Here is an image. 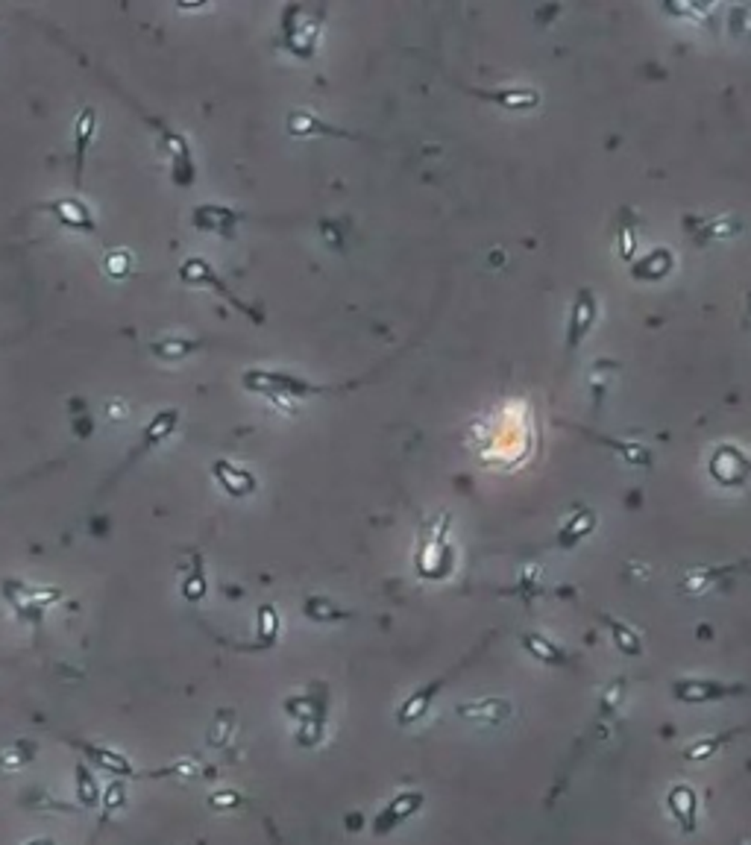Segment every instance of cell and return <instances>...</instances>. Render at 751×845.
Instances as JSON below:
<instances>
[{
	"label": "cell",
	"mask_w": 751,
	"mask_h": 845,
	"mask_svg": "<svg viewBox=\"0 0 751 845\" xmlns=\"http://www.w3.org/2000/svg\"><path fill=\"white\" fill-rule=\"evenodd\" d=\"M596 619L611 631V640L619 649V655H625V657H640L643 655V637H640V631L634 626H628L619 616H611V614H604V611H596Z\"/></svg>",
	"instance_id": "obj_27"
},
{
	"label": "cell",
	"mask_w": 751,
	"mask_h": 845,
	"mask_svg": "<svg viewBox=\"0 0 751 845\" xmlns=\"http://www.w3.org/2000/svg\"><path fill=\"white\" fill-rule=\"evenodd\" d=\"M206 347H212V341L206 338H182V335H165L147 343V350L153 352V359H159L165 364H177L186 361L191 355L203 352Z\"/></svg>",
	"instance_id": "obj_22"
},
{
	"label": "cell",
	"mask_w": 751,
	"mask_h": 845,
	"mask_svg": "<svg viewBox=\"0 0 751 845\" xmlns=\"http://www.w3.org/2000/svg\"><path fill=\"white\" fill-rule=\"evenodd\" d=\"M748 693L746 684L736 681H719V678H675L672 681V696L681 705H714L722 698L743 696Z\"/></svg>",
	"instance_id": "obj_10"
},
{
	"label": "cell",
	"mask_w": 751,
	"mask_h": 845,
	"mask_svg": "<svg viewBox=\"0 0 751 845\" xmlns=\"http://www.w3.org/2000/svg\"><path fill=\"white\" fill-rule=\"evenodd\" d=\"M326 4H285L279 9V33L273 45L297 62H314L326 26Z\"/></svg>",
	"instance_id": "obj_3"
},
{
	"label": "cell",
	"mask_w": 751,
	"mask_h": 845,
	"mask_svg": "<svg viewBox=\"0 0 751 845\" xmlns=\"http://www.w3.org/2000/svg\"><path fill=\"white\" fill-rule=\"evenodd\" d=\"M208 808L215 810H229V808H241V792L235 789H218L208 796Z\"/></svg>",
	"instance_id": "obj_39"
},
{
	"label": "cell",
	"mask_w": 751,
	"mask_h": 845,
	"mask_svg": "<svg viewBox=\"0 0 751 845\" xmlns=\"http://www.w3.org/2000/svg\"><path fill=\"white\" fill-rule=\"evenodd\" d=\"M97 74H100V79L107 86H112L117 95H121L133 109L141 115V121L147 124L156 136H159V150L167 156V162H170V182L177 185V188H182V191H188V188H194L197 185V177H200V170H197V158H194V148H191V141H188V136H182V132H177L174 127H170L165 117H159V115H150L144 106L129 95V91L117 83L115 76H109V74H103L100 68H97Z\"/></svg>",
	"instance_id": "obj_2"
},
{
	"label": "cell",
	"mask_w": 751,
	"mask_h": 845,
	"mask_svg": "<svg viewBox=\"0 0 751 845\" xmlns=\"http://www.w3.org/2000/svg\"><path fill=\"white\" fill-rule=\"evenodd\" d=\"M455 713H458L461 719H467V722H476V725H487V728H496V725H505V722L513 717V705L508 702V698L491 696V698H476V702L458 705Z\"/></svg>",
	"instance_id": "obj_20"
},
{
	"label": "cell",
	"mask_w": 751,
	"mask_h": 845,
	"mask_svg": "<svg viewBox=\"0 0 751 845\" xmlns=\"http://www.w3.org/2000/svg\"><path fill=\"white\" fill-rule=\"evenodd\" d=\"M470 660H472V657H464L458 667H452L450 672H446V676L434 678V681H429V684H423V687H417V690L397 708V725H414V722L423 719L426 713H429V708L434 705V698H438V693L443 690L446 684H450L452 676H458V672L470 664Z\"/></svg>",
	"instance_id": "obj_15"
},
{
	"label": "cell",
	"mask_w": 751,
	"mask_h": 845,
	"mask_svg": "<svg viewBox=\"0 0 751 845\" xmlns=\"http://www.w3.org/2000/svg\"><path fill=\"white\" fill-rule=\"evenodd\" d=\"M24 845H56V840H50V837H36V840H27Z\"/></svg>",
	"instance_id": "obj_40"
},
{
	"label": "cell",
	"mask_w": 751,
	"mask_h": 845,
	"mask_svg": "<svg viewBox=\"0 0 751 845\" xmlns=\"http://www.w3.org/2000/svg\"><path fill=\"white\" fill-rule=\"evenodd\" d=\"M36 746L27 743V739H21V743L9 746L6 751H0V769L9 772V769H21V766H27L33 758H36Z\"/></svg>",
	"instance_id": "obj_35"
},
{
	"label": "cell",
	"mask_w": 751,
	"mask_h": 845,
	"mask_svg": "<svg viewBox=\"0 0 751 845\" xmlns=\"http://www.w3.org/2000/svg\"><path fill=\"white\" fill-rule=\"evenodd\" d=\"M520 646H523L525 655L537 660V664H546V667H573L570 652L561 649V646H558L555 640H549L546 634H540V631H525V634H520Z\"/></svg>",
	"instance_id": "obj_25"
},
{
	"label": "cell",
	"mask_w": 751,
	"mask_h": 845,
	"mask_svg": "<svg viewBox=\"0 0 751 845\" xmlns=\"http://www.w3.org/2000/svg\"><path fill=\"white\" fill-rule=\"evenodd\" d=\"M279 631H282V616H279V611H276V605L273 602H268V605H261L259 607V614H256V643H253V649H270V646L276 643V637H279Z\"/></svg>",
	"instance_id": "obj_29"
},
{
	"label": "cell",
	"mask_w": 751,
	"mask_h": 845,
	"mask_svg": "<svg viewBox=\"0 0 751 845\" xmlns=\"http://www.w3.org/2000/svg\"><path fill=\"white\" fill-rule=\"evenodd\" d=\"M76 746L83 748L86 760H91V763L97 766V769H103L107 775H117V778H136V775H141L136 766L129 763L127 755H121V751H115L109 746L88 743V739H83V743H76Z\"/></svg>",
	"instance_id": "obj_26"
},
{
	"label": "cell",
	"mask_w": 751,
	"mask_h": 845,
	"mask_svg": "<svg viewBox=\"0 0 751 845\" xmlns=\"http://www.w3.org/2000/svg\"><path fill=\"white\" fill-rule=\"evenodd\" d=\"M177 280H179L182 285H186V288L212 290L215 297H220L223 302H227V306H232L238 314H244L253 326H265V323H268L265 309L256 306V302H249V300H241V297L235 294V290L227 285V280H223L215 264L208 261V259H203V256H186V259H182L179 268H177Z\"/></svg>",
	"instance_id": "obj_4"
},
{
	"label": "cell",
	"mask_w": 751,
	"mask_h": 845,
	"mask_svg": "<svg viewBox=\"0 0 751 845\" xmlns=\"http://www.w3.org/2000/svg\"><path fill=\"white\" fill-rule=\"evenodd\" d=\"M731 739V734H710V737H702V739H695V743H690L687 746V751H684V758L687 760H707V758H714L716 751L728 743Z\"/></svg>",
	"instance_id": "obj_36"
},
{
	"label": "cell",
	"mask_w": 751,
	"mask_h": 845,
	"mask_svg": "<svg viewBox=\"0 0 751 845\" xmlns=\"http://www.w3.org/2000/svg\"><path fill=\"white\" fill-rule=\"evenodd\" d=\"M684 232L690 235L695 247H710L719 241H731V238L743 235L746 223L734 211H719V215H684L681 220Z\"/></svg>",
	"instance_id": "obj_7"
},
{
	"label": "cell",
	"mask_w": 751,
	"mask_h": 845,
	"mask_svg": "<svg viewBox=\"0 0 751 845\" xmlns=\"http://www.w3.org/2000/svg\"><path fill=\"white\" fill-rule=\"evenodd\" d=\"M285 132L291 138H338V141H370L361 132H352L344 127L329 124L311 109H291L285 115Z\"/></svg>",
	"instance_id": "obj_11"
},
{
	"label": "cell",
	"mask_w": 751,
	"mask_h": 845,
	"mask_svg": "<svg viewBox=\"0 0 751 845\" xmlns=\"http://www.w3.org/2000/svg\"><path fill=\"white\" fill-rule=\"evenodd\" d=\"M302 614H306V619H311V623H320V626L340 623V619H352L355 616L352 611H344V607L335 605L332 599H326V596H309L306 602H302Z\"/></svg>",
	"instance_id": "obj_31"
},
{
	"label": "cell",
	"mask_w": 751,
	"mask_h": 845,
	"mask_svg": "<svg viewBox=\"0 0 751 845\" xmlns=\"http://www.w3.org/2000/svg\"><path fill=\"white\" fill-rule=\"evenodd\" d=\"M666 808L684 834H693L698 825V792L690 784H672L666 792Z\"/></svg>",
	"instance_id": "obj_23"
},
{
	"label": "cell",
	"mask_w": 751,
	"mask_h": 845,
	"mask_svg": "<svg viewBox=\"0 0 751 845\" xmlns=\"http://www.w3.org/2000/svg\"><path fill=\"white\" fill-rule=\"evenodd\" d=\"M423 804H426V796H423L420 789L397 792V796H393V799L385 804V808H381V813L376 816L373 834H376V837H385V834H391V830H397V828L405 825L411 816H417Z\"/></svg>",
	"instance_id": "obj_16"
},
{
	"label": "cell",
	"mask_w": 751,
	"mask_h": 845,
	"mask_svg": "<svg viewBox=\"0 0 751 845\" xmlns=\"http://www.w3.org/2000/svg\"><path fill=\"white\" fill-rule=\"evenodd\" d=\"M179 420H182V412H179V408H174V405H165L162 412H156V414L147 420V426L141 429L136 446L129 449V455L121 461V464H117V470L112 473V479L107 482V487H103V491H109V487H112L117 479H121V475H127L129 470H133L144 455H150L153 449H159L167 438H174L177 429H179Z\"/></svg>",
	"instance_id": "obj_6"
},
{
	"label": "cell",
	"mask_w": 751,
	"mask_h": 845,
	"mask_svg": "<svg viewBox=\"0 0 751 845\" xmlns=\"http://www.w3.org/2000/svg\"><path fill=\"white\" fill-rule=\"evenodd\" d=\"M746 323H751V294H746Z\"/></svg>",
	"instance_id": "obj_41"
},
{
	"label": "cell",
	"mask_w": 751,
	"mask_h": 845,
	"mask_svg": "<svg viewBox=\"0 0 751 845\" xmlns=\"http://www.w3.org/2000/svg\"><path fill=\"white\" fill-rule=\"evenodd\" d=\"M450 514H438L423 523L417 544V573L420 578L441 581L452 573V546H450Z\"/></svg>",
	"instance_id": "obj_5"
},
{
	"label": "cell",
	"mask_w": 751,
	"mask_h": 845,
	"mask_svg": "<svg viewBox=\"0 0 751 845\" xmlns=\"http://www.w3.org/2000/svg\"><path fill=\"white\" fill-rule=\"evenodd\" d=\"M97 109L95 106H83L74 121V188H83V174L88 162V150L97 136Z\"/></svg>",
	"instance_id": "obj_18"
},
{
	"label": "cell",
	"mask_w": 751,
	"mask_h": 845,
	"mask_svg": "<svg viewBox=\"0 0 751 845\" xmlns=\"http://www.w3.org/2000/svg\"><path fill=\"white\" fill-rule=\"evenodd\" d=\"M247 220H249L247 211H238V209L223 206V203H200L191 211V227L197 232L227 238V241H232V238L238 235V227Z\"/></svg>",
	"instance_id": "obj_12"
},
{
	"label": "cell",
	"mask_w": 751,
	"mask_h": 845,
	"mask_svg": "<svg viewBox=\"0 0 751 845\" xmlns=\"http://www.w3.org/2000/svg\"><path fill=\"white\" fill-rule=\"evenodd\" d=\"M74 781H76V799H80L83 808H86V810H91V808H100V801H103V789L97 787L95 775H91L88 766L76 763V769H74Z\"/></svg>",
	"instance_id": "obj_32"
},
{
	"label": "cell",
	"mask_w": 751,
	"mask_h": 845,
	"mask_svg": "<svg viewBox=\"0 0 751 845\" xmlns=\"http://www.w3.org/2000/svg\"><path fill=\"white\" fill-rule=\"evenodd\" d=\"M748 845H751V842H748Z\"/></svg>",
	"instance_id": "obj_42"
},
{
	"label": "cell",
	"mask_w": 751,
	"mask_h": 845,
	"mask_svg": "<svg viewBox=\"0 0 751 845\" xmlns=\"http://www.w3.org/2000/svg\"><path fill=\"white\" fill-rule=\"evenodd\" d=\"M206 590L208 587H206V573H203V555L194 552L191 570L182 578V596H186V602H200L206 599Z\"/></svg>",
	"instance_id": "obj_34"
},
{
	"label": "cell",
	"mask_w": 751,
	"mask_h": 845,
	"mask_svg": "<svg viewBox=\"0 0 751 845\" xmlns=\"http://www.w3.org/2000/svg\"><path fill=\"white\" fill-rule=\"evenodd\" d=\"M212 479L229 499H249L259 494V479L253 470L235 464L229 458H215L212 461Z\"/></svg>",
	"instance_id": "obj_17"
},
{
	"label": "cell",
	"mask_w": 751,
	"mask_h": 845,
	"mask_svg": "<svg viewBox=\"0 0 751 845\" xmlns=\"http://www.w3.org/2000/svg\"><path fill=\"white\" fill-rule=\"evenodd\" d=\"M672 270H675V253L669 247H655L628 264V276L634 282H664Z\"/></svg>",
	"instance_id": "obj_21"
},
{
	"label": "cell",
	"mask_w": 751,
	"mask_h": 845,
	"mask_svg": "<svg viewBox=\"0 0 751 845\" xmlns=\"http://www.w3.org/2000/svg\"><path fill=\"white\" fill-rule=\"evenodd\" d=\"M100 270H103V276H107V280L124 282V280H129V276H133V270H136V256L129 253L127 247H112V249H107V253H103Z\"/></svg>",
	"instance_id": "obj_30"
},
{
	"label": "cell",
	"mask_w": 751,
	"mask_h": 845,
	"mask_svg": "<svg viewBox=\"0 0 751 845\" xmlns=\"http://www.w3.org/2000/svg\"><path fill=\"white\" fill-rule=\"evenodd\" d=\"M570 429H575V432H582L584 438H590V441H596V443H602V446H608V449H614V453L625 461V464H631V467H637V470H652L655 467V453L649 446H643V443H637V441H623V438H608V434H602V432H593V429H582V426H575V422H566Z\"/></svg>",
	"instance_id": "obj_19"
},
{
	"label": "cell",
	"mask_w": 751,
	"mask_h": 845,
	"mask_svg": "<svg viewBox=\"0 0 751 845\" xmlns=\"http://www.w3.org/2000/svg\"><path fill=\"white\" fill-rule=\"evenodd\" d=\"M599 525V514L593 508H575L570 517L563 520V525L555 534V546L558 549H575L582 540H587Z\"/></svg>",
	"instance_id": "obj_24"
},
{
	"label": "cell",
	"mask_w": 751,
	"mask_h": 845,
	"mask_svg": "<svg viewBox=\"0 0 751 845\" xmlns=\"http://www.w3.org/2000/svg\"><path fill=\"white\" fill-rule=\"evenodd\" d=\"M710 475L722 487H746L751 482V458L734 443H719L710 455Z\"/></svg>",
	"instance_id": "obj_13"
},
{
	"label": "cell",
	"mask_w": 751,
	"mask_h": 845,
	"mask_svg": "<svg viewBox=\"0 0 751 845\" xmlns=\"http://www.w3.org/2000/svg\"><path fill=\"white\" fill-rule=\"evenodd\" d=\"M36 209L54 218L62 229L76 232V235H86V238H100V223H97V218H95V211H91V206H88L86 200H80L76 194L54 197V200L38 203Z\"/></svg>",
	"instance_id": "obj_8"
},
{
	"label": "cell",
	"mask_w": 751,
	"mask_h": 845,
	"mask_svg": "<svg viewBox=\"0 0 751 845\" xmlns=\"http://www.w3.org/2000/svg\"><path fill=\"white\" fill-rule=\"evenodd\" d=\"M728 573L725 566H705V570H690L681 581V590L690 593V596H698V593H707L710 587L719 585V578Z\"/></svg>",
	"instance_id": "obj_33"
},
{
	"label": "cell",
	"mask_w": 751,
	"mask_h": 845,
	"mask_svg": "<svg viewBox=\"0 0 751 845\" xmlns=\"http://www.w3.org/2000/svg\"><path fill=\"white\" fill-rule=\"evenodd\" d=\"M596 321H599V297L590 285H582L575 290L570 317H566V343H563L566 359H573V355L582 350V343L590 338Z\"/></svg>",
	"instance_id": "obj_9"
},
{
	"label": "cell",
	"mask_w": 751,
	"mask_h": 845,
	"mask_svg": "<svg viewBox=\"0 0 751 845\" xmlns=\"http://www.w3.org/2000/svg\"><path fill=\"white\" fill-rule=\"evenodd\" d=\"M103 819H109L115 810H121L124 804H127V787H124V781H112L107 789H103Z\"/></svg>",
	"instance_id": "obj_37"
},
{
	"label": "cell",
	"mask_w": 751,
	"mask_h": 845,
	"mask_svg": "<svg viewBox=\"0 0 751 845\" xmlns=\"http://www.w3.org/2000/svg\"><path fill=\"white\" fill-rule=\"evenodd\" d=\"M455 88H461L464 95L476 97V100L493 103V106H499V109H508V112H532V109H537L540 103H543V95H540L537 88H529V86L476 88V86L455 83Z\"/></svg>",
	"instance_id": "obj_14"
},
{
	"label": "cell",
	"mask_w": 751,
	"mask_h": 845,
	"mask_svg": "<svg viewBox=\"0 0 751 845\" xmlns=\"http://www.w3.org/2000/svg\"><path fill=\"white\" fill-rule=\"evenodd\" d=\"M637 227H640V215L637 209L623 206L616 215V253L625 264H631L637 259Z\"/></svg>",
	"instance_id": "obj_28"
},
{
	"label": "cell",
	"mask_w": 751,
	"mask_h": 845,
	"mask_svg": "<svg viewBox=\"0 0 751 845\" xmlns=\"http://www.w3.org/2000/svg\"><path fill=\"white\" fill-rule=\"evenodd\" d=\"M65 464V458H59V461H50V464H45V467H36V470H27L24 475H18V479H6V482H0V494L4 491H15V487H21V484H27V482H33V479H38L45 470H54V467H62Z\"/></svg>",
	"instance_id": "obj_38"
},
{
	"label": "cell",
	"mask_w": 751,
	"mask_h": 845,
	"mask_svg": "<svg viewBox=\"0 0 751 845\" xmlns=\"http://www.w3.org/2000/svg\"><path fill=\"white\" fill-rule=\"evenodd\" d=\"M388 367L379 364L373 367L370 373H364L359 379H350V382H335V385H320V382H311L299 373H291V370H276V367H247L241 373V388L247 393H256V396H265L270 400L276 408H282V412H297L299 402L306 400H318V396H329V393H350V391H359L361 385H370V382L381 373V370Z\"/></svg>",
	"instance_id": "obj_1"
}]
</instances>
